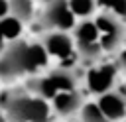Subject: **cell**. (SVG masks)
I'll return each instance as SVG.
<instances>
[{
	"label": "cell",
	"instance_id": "1",
	"mask_svg": "<svg viewBox=\"0 0 126 122\" xmlns=\"http://www.w3.org/2000/svg\"><path fill=\"white\" fill-rule=\"evenodd\" d=\"M0 108L8 122H47L49 106L45 100L32 96L26 89L6 91L0 96Z\"/></svg>",
	"mask_w": 126,
	"mask_h": 122
},
{
	"label": "cell",
	"instance_id": "12",
	"mask_svg": "<svg viewBox=\"0 0 126 122\" xmlns=\"http://www.w3.org/2000/svg\"><path fill=\"white\" fill-rule=\"evenodd\" d=\"M73 35H75V41H79V43H91V41H98V31H96V26H94V22L93 20H83V22H79L77 26H75V31H73Z\"/></svg>",
	"mask_w": 126,
	"mask_h": 122
},
{
	"label": "cell",
	"instance_id": "20",
	"mask_svg": "<svg viewBox=\"0 0 126 122\" xmlns=\"http://www.w3.org/2000/svg\"><path fill=\"white\" fill-rule=\"evenodd\" d=\"M0 122H8L6 116H4V112H2V108H0Z\"/></svg>",
	"mask_w": 126,
	"mask_h": 122
},
{
	"label": "cell",
	"instance_id": "2",
	"mask_svg": "<svg viewBox=\"0 0 126 122\" xmlns=\"http://www.w3.org/2000/svg\"><path fill=\"white\" fill-rule=\"evenodd\" d=\"M98 31V45L102 53H118L126 45V24L108 12H98L93 20Z\"/></svg>",
	"mask_w": 126,
	"mask_h": 122
},
{
	"label": "cell",
	"instance_id": "14",
	"mask_svg": "<svg viewBox=\"0 0 126 122\" xmlns=\"http://www.w3.org/2000/svg\"><path fill=\"white\" fill-rule=\"evenodd\" d=\"M69 10L73 16H79L83 20H87L94 10H96V2L94 0H67Z\"/></svg>",
	"mask_w": 126,
	"mask_h": 122
},
{
	"label": "cell",
	"instance_id": "10",
	"mask_svg": "<svg viewBox=\"0 0 126 122\" xmlns=\"http://www.w3.org/2000/svg\"><path fill=\"white\" fill-rule=\"evenodd\" d=\"M75 49H77V55L83 63H89V65H96L102 57V49L98 45V41H91V43H79L75 41Z\"/></svg>",
	"mask_w": 126,
	"mask_h": 122
},
{
	"label": "cell",
	"instance_id": "18",
	"mask_svg": "<svg viewBox=\"0 0 126 122\" xmlns=\"http://www.w3.org/2000/svg\"><path fill=\"white\" fill-rule=\"evenodd\" d=\"M8 16V0H0V18Z\"/></svg>",
	"mask_w": 126,
	"mask_h": 122
},
{
	"label": "cell",
	"instance_id": "15",
	"mask_svg": "<svg viewBox=\"0 0 126 122\" xmlns=\"http://www.w3.org/2000/svg\"><path fill=\"white\" fill-rule=\"evenodd\" d=\"M20 31H22V24L18 20H14L12 16L0 18V35L4 39H14L20 35Z\"/></svg>",
	"mask_w": 126,
	"mask_h": 122
},
{
	"label": "cell",
	"instance_id": "16",
	"mask_svg": "<svg viewBox=\"0 0 126 122\" xmlns=\"http://www.w3.org/2000/svg\"><path fill=\"white\" fill-rule=\"evenodd\" d=\"M79 112H81V122H108V120L102 116V112L98 110V106H96L94 102L83 104Z\"/></svg>",
	"mask_w": 126,
	"mask_h": 122
},
{
	"label": "cell",
	"instance_id": "8",
	"mask_svg": "<svg viewBox=\"0 0 126 122\" xmlns=\"http://www.w3.org/2000/svg\"><path fill=\"white\" fill-rule=\"evenodd\" d=\"M53 108L59 116H71L81 110L83 106V94L79 91H63L57 92L53 98Z\"/></svg>",
	"mask_w": 126,
	"mask_h": 122
},
{
	"label": "cell",
	"instance_id": "9",
	"mask_svg": "<svg viewBox=\"0 0 126 122\" xmlns=\"http://www.w3.org/2000/svg\"><path fill=\"white\" fill-rule=\"evenodd\" d=\"M49 81L51 85L55 87L57 92H63V91H77V83H79V75L69 69V67H57L53 69L49 75Z\"/></svg>",
	"mask_w": 126,
	"mask_h": 122
},
{
	"label": "cell",
	"instance_id": "13",
	"mask_svg": "<svg viewBox=\"0 0 126 122\" xmlns=\"http://www.w3.org/2000/svg\"><path fill=\"white\" fill-rule=\"evenodd\" d=\"M94 2H96V8L116 16L126 24V0H94Z\"/></svg>",
	"mask_w": 126,
	"mask_h": 122
},
{
	"label": "cell",
	"instance_id": "6",
	"mask_svg": "<svg viewBox=\"0 0 126 122\" xmlns=\"http://www.w3.org/2000/svg\"><path fill=\"white\" fill-rule=\"evenodd\" d=\"M102 116L108 122H118L126 120V91H118L116 87L104 94H100L94 102Z\"/></svg>",
	"mask_w": 126,
	"mask_h": 122
},
{
	"label": "cell",
	"instance_id": "3",
	"mask_svg": "<svg viewBox=\"0 0 126 122\" xmlns=\"http://www.w3.org/2000/svg\"><path fill=\"white\" fill-rule=\"evenodd\" d=\"M35 71L30 61V43L26 41H14L10 43L0 57V79L12 81L26 73Z\"/></svg>",
	"mask_w": 126,
	"mask_h": 122
},
{
	"label": "cell",
	"instance_id": "5",
	"mask_svg": "<svg viewBox=\"0 0 126 122\" xmlns=\"http://www.w3.org/2000/svg\"><path fill=\"white\" fill-rule=\"evenodd\" d=\"M118 65L114 63H96L89 73H87V87L91 92H94L96 96L108 92L114 89L116 85V77H118Z\"/></svg>",
	"mask_w": 126,
	"mask_h": 122
},
{
	"label": "cell",
	"instance_id": "11",
	"mask_svg": "<svg viewBox=\"0 0 126 122\" xmlns=\"http://www.w3.org/2000/svg\"><path fill=\"white\" fill-rule=\"evenodd\" d=\"M8 12L14 20L24 24L33 18V4L32 0H8Z\"/></svg>",
	"mask_w": 126,
	"mask_h": 122
},
{
	"label": "cell",
	"instance_id": "4",
	"mask_svg": "<svg viewBox=\"0 0 126 122\" xmlns=\"http://www.w3.org/2000/svg\"><path fill=\"white\" fill-rule=\"evenodd\" d=\"M37 24L51 31H67L75 28V16L71 14L67 0H49L37 18Z\"/></svg>",
	"mask_w": 126,
	"mask_h": 122
},
{
	"label": "cell",
	"instance_id": "17",
	"mask_svg": "<svg viewBox=\"0 0 126 122\" xmlns=\"http://www.w3.org/2000/svg\"><path fill=\"white\" fill-rule=\"evenodd\" d=\"M116 65H118V69L120 71H124L126 73V45L118 51V59H116Z\"/></svg>",
	"mask_w": 126,
	"mask_h": 122
},
{
	"label": "cell",
	"instance_id": "7",
	"mask_svg": "<svg viewBox=\"0 0 126 122\" xmlns=\"http://www.w3.org/2000/svg\"><path fill=\"white\" fill-rule=\"evenodd\" d=\"M41 45H43L47 55L65 59V57H69L73 53L75 43H73V39H71V35L67 31H49V33H45Z\"/></svg>",
	"mask_w": 126,
	"mask_h": 122
},
{
	"label": "cell",
	"instance_id": "22",
	"mask_svg": "<svg viewBox=\"0 0 126 122\" xmlns=\"http://www.w3.org/2000/svg\"><path fill=\"white\" fill-rule=\"evenodd\" d=\"M122 122H126V120H122Z\"/></svg>",
	"mask_w": 126,
	"mask_h": 122
},
{
	"label": "cell",
	"instance_id": "21",
	"mask_svg": "<svg viewBox=\"0 0 126 122\" xmlns=\"http://www.w3.org/2000/svg\"><path fill=\"white\" fill-rule=\"evenodd\" d=\"M124 89H126V77H124Z\"/></svg>",
	"mask_w": 126,
	"mask_h": 122
},
{
	"label": "cell",
	"instance_id": "19",
	"mask_svg": "<svg viewBox=\"0 0 126 122\" xmlns=\"http://www.w3.org/2000/svg\"><path fill=\"white\" fill-rule=\"evenodd\" d=\"M4 41H6V39H4L2 35H0V53H2L4 49H6V43H4Z\"/></svg>",
	"mask_w": 126,
	"mask_h": 122
}]
</instances>
